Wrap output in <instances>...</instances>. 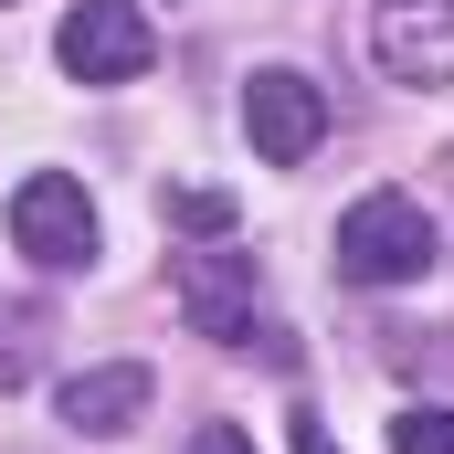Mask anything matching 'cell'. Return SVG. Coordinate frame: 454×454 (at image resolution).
<instances>
[{
  "label": "cell",
  "mask_w": 454,
  "mask_h": 454,
  "mask_svg": "<svg viewBox=\"0 0 454 454\" xmlns=\"http://www.w3.org/2000/svg\"><path fill=\"white\" fill-rule=\"evenodd\" d=\"M434 254H444V232H434V212H423L412 191L348 201V223H339V275L348 286H423Z\"/></svg>",
  "instance_id": "cell-1"
},
{
  "label": "cell",
  "mask_w": 454,
  "mask_h": 454,
  "mask_svg": "<svg viewBox=\"0 0 454 454\" xmlns=\"http://www.w3.org/2000/svg\"><path fill=\"white\" fill-rule=\"evenodd\" d=\"M53 64H64L74 85H137V74L159 64V32H148L137 0H74V11L53 21Z\"/></svg>",
  "instance_id": "cell-2"
},
{
  "label": "cell",
  "mask_w": 454,
  "mask_h": 454,
  "mask_svg": "<svg viewBox=\"0 0 454 454\" xmlns=\"http://www.w3.org/2000/svg\"><path fill=\"white\" fill-rule=\"evenodd\" d=\"M11 243H21L43 275H74V264H96V201H85V180H64V169H32V180L11 191Z\"/></svg>",
  "instance_id": "cell-3"
},
{
  "label": "cell",
  "mask_w": 454,
  "mask_h": 454,
  "mask_svg": "<svg viewBox=\"0 0 454 454\" xmlns=\"http://www.w3.org/2000/svg\"><path fill=\"white\" fill-rule=\"evenodd\" d=\"M243 127H254V159H264V169H296V159H317V137H328V96H317L296 64H264V74L243 85Z\"/></svg>",
  "instance_id": "cell-4"
},
{
  "label": "cell",
  "mask_w": 454,
  "mask_h": 454,
  "mask_svg": "<svg viewBox=\"0 0 454 454\" xmlns=\"http://www.w3.org/2000/svg\"><path fill=\"white\" fill-rule=\"evenodd\" d=\"M180 317H191V339L212 348H254V254H180Z\"/></svg>",
  "instance_id": "cell-5"
},
{
  "label": "cell",
  "mask_w": 454,
  "mask_h": 454,
  "mask_svg": "<svg viewBox=\"0 0 454 454\" xmlns=\"http://www.w3.org/2000/svg\"><path fill=\"white\" fill-rule=\"evenodd\" d=\"M370 53L402 85H454V0H380L370 11Z\"/></svg>",
  "instance_id": "cell-6"
},
{
  "label": "cell",
  "mask_w": 454,
  "mask_h": 454,
  "mask_svg": "<svg viewBox=\"0 0 454 454\" xmlns=\"http://www.w3.org/2000/svg\"><path fill=\"white\" fill-rule=\"evenodd\" d=\"M137 412H148V370H137V359L74 370V380H64V423H74V434H127Z\"/></svg>",
  "instance_id": "cell-7"
},
{
  "label": "cell",
  "mask_w": 454,
  "mask_h": 454,
  "mask_svg": "<svg viewBox=\"0 0 454 454\" xmlns=\"http://www.w3.org/2000/svg\"><path fill=\"white\" fill-rule=\"evenodd\" d=\"M391 454H454V402H412L391 423Z\"/></svg>",
  "instance_id": "cell-8"
},
{
  "label": "cell",
  "mask_w": 454,
  "mask_h": 454,
  "mask_svg": "<svg viewBox=\"0 0 454 454\" xmlns=\"http://www.w3.org/2000/svg\"><path fill=\"white\" fill-rule=\"evenodd\" d=\"M169 223L180 232H232V201L223 191H169Z\"/></svg>",
  "instance_id": "cell-9"
},
{
  "label": "cell",
  "mask_w": 454,
  "mask_h": 454,
  "mask_svg": "<svg viewBox=\"0 0 454 454\" xmlns=\"http://www.w3.org/2000/svg\"><path fill=\"white\" fill-rule=\"evenodd\" d=\"M180 454H254V434H243V423H201Z\"/></svg>",
  "instance_id": "cell-10"
},
{
  "label": "cell",
  "mask_w": 454,
  "mask_h": 454,
  "mask_svg": "<svg viewBox=\"0 0 454 454\" xmlns=\"http://www.w3.org/2000/svg\"><path fill=\"white\" fill-rule=\"evenodd\" d=\"M296 454H348V444L328 434V423H317V412H296Z\"/></svg>",
  "instance_id": "cell-11"
}]
</instances>
